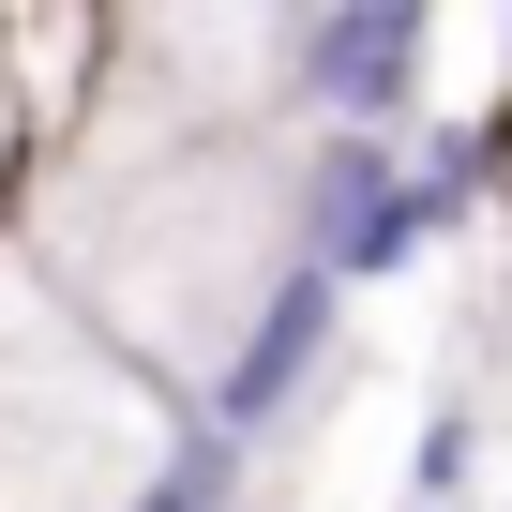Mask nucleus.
I'll return each mask as SVG.
<instances>
[{
    "label": "nucleus",
    "instance_id": "obj_5",
    "mask_svg": "<svg viewBox=\"0 0 512 512\" xmlns=\"http://www.w3.org/2000/svg\"><path fill=\"white\" fill-rule=\"evenodd\" d=\"M407 482H422V512H452V482H467V407H437V422H422Z\"/></svg>",
    "mask_w": 512,
    "mask_h": 512
},
{
    "label": "nucleus",
    "instance_id": "obj_6",
    "mask_svg": "<svg viewBox=\"0 0 512 512\" xmlns=\"http://www.w3.org/2000/svg\"><path fill=\"white\" fill-rule=\"evenodd\" d=\"M0 136H16V91H0Z\"/></svg>",
    "mask_w": 512,
    "mask_h": 512
},
{
    "label": "nucleus",
    "instance_id": "obj_2",
    "mask_svg": "<svg viewBox=\"0 0 512 512\" xmlns=\"http://www.w3.org/2000/svg\"><path fill=\"white\" fill-rule=\"evenodd\" d=\"M422 46H437L422 0H317V16H287V106L317 136H392Z\"/></svg>",
    "mask_w": 512,
    "mask_h": 512
},
{
    "label": "nucleus",
    "instance_id": "obj_4",
    "mask_svg": "<svg viewBox=\"0 0 512 512\" xmlns=\"http://www.w3.org/2000/svg\"><path fill=\"white\" fill-rule=\"evenodd\" d=\"M226 497H241V437H211V422L166 437V467L136 482V512H226Z\"/></svg>",
    "mask_w": 512,
    "mask_h": 512
},
{
    "label": "nucleus",
    "instance_id": "obj_1",
    "mask_svg": "<svg viewBox=\"0 0 512 512\" xmlns=\"http://www.w3.org/2000/svg\"><path fill=\"white\" fill-rule=\"evenodd\" d=\"M166 467L151 377L106 362V332L46 287V256L0 241V512H136Z\"/></svg>",
    "mask_w": 512,
    "mask_h": 512
},
{
    "label": "nucleus",
    "instance_id": "obj_3",
    "mask_svg": "<svg viewBox=\"0 0 512 512\" xmlns=\"http://www.w3.org/2000/svg\"><path fill=\"white\" fill-rule=\"evenodd\" d=\"M332 317H347V287H317V272H287L272 302H256V332H241V347H226V362L196 377V422L256 452V422H287V407H302V377L332 362Z\"/></svg>",
    "mask_w": 512,
    "mask_h": 512
}]
</instances>
